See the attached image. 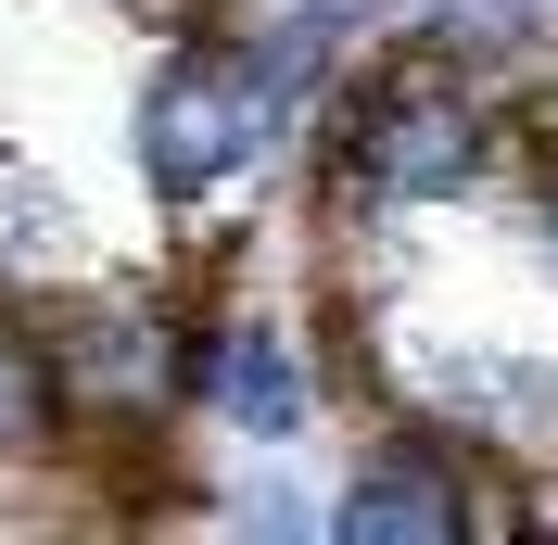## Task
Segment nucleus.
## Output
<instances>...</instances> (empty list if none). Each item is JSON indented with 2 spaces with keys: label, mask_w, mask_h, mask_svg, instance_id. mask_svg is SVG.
Wrapping results in <instances>:
<instances>
[{
  "label": "nucleus",
  "mask_w": 558,
  "mask_h": 545,
  "mask_svg": "<svg viewBox=\"0 0 558 545\" xmlns=\"http://www.w3.org/2000/svg\"><path fill=\"white\" fill-rule=\"evenodd\" d=\"M292 140H305V114H292V89L254 64L242 26L166 38V51H153V76H140V102H128V166H140V191H153L178 229L204 241V254H229V241H242L254 178H267Z\"/></svg>",
  "instance_id": "nucleus-2"
},
{
  "label": "nucleus",
  "mask_w": 558,
  "mask_h": 545,
  "mask_svg": "<svg viewBox=\"0 0 558 545\" xmlns=\"http://www.w3.org/2000/svg\"><path fill=\"white\" fill-rule=\"evenodd\" d=\"M229 533H279V545H292V533H330V508H305L292 482H254L242 508H229Z\"/></svg>",
  "instance_id": "nucleus-6"
},
{
  "label": "nucleus",
  "mask_w": 558,
  "mask_h": 545,
  "mask_svg": "<svg viewBox=\"0 0 558 545\" xmlns=\"http://www.w3.org/2000/svg\"><path fill=\"white\" fill-rule=\"evenodd\" d=\"M521 241L558 267V153H533V166H521Z\"/></svg>",
  "instance_id": "nucleus-7"
},
{
  "label": "nucleus",
  "mask_w": 558,
  "mask_h": 545,
  "mask_svg": "<svg viewBox=\"0 0 558 545\" xmlns=\"http://www.w3.org/2000/svg\"><path fill=\"white\" fill-rule=\"evenodd\" d=\"M317 241H355V229H393V216H445L470 191L533 166V128H521V89L445 38H381L330 76L317 102Z\"/></svg>",
  "instance_id": "nucleus-1"
},
{
  "label": "nucleus",
  "mask_w": 558,
  "mask_h": 545,
  "mask_svg": "<svg viewBox=\"0 0 558 545\" xmlns=\"http://www.w3.org/2000/svg\"><path fill=\"white\" fill-rule=\"evenodd\" d=\"M191 330L204 305H178L153 279H76L38 305L51 380H64V432L76 444H140L191 407Z\"/></svg>",
  "instance_id": "nucleus-3"
},
{
  "label": "nucleus",
  "mask_w": 558,
  "mask_h": 545,
  "mask_svg": "<svg viewBox=\"0 0 558 545\" xmlns=\"http://www.w3.org/2000/svg\"><path fill=\"white\" fill-rule=\"evenodd\" d=\"M317 407H330V368L305 355V330L267 305H204L191 330V419H216L229 444H305Z\"/></svg>",
  "instance_id": "nucleus-5"
},
{
  "label": "nucleus",
  "mask_w": 558,
  "mask_h": 545,
  "mask_svg": "<svg viewBox=\"0 0 558 545\" xmlns=\"http://www.w3.org/2000/svg\"><path fill=\"white\" fill-rule=\"evenodd\" d=\"M521 470L508 457H483V444H457V432H432V419H393L381 407V432L355 444V470H343V495H330V533L343 545H508L521 533Z\"/></svg>",
  "instance_id": "nucleus-4"
}]
</instances>
